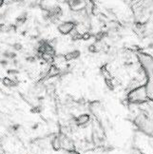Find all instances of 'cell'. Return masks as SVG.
I'll return each mask as SVG.
<instances>
[{
  "instance_id": "13",
  "label": "cell",
  "mask_w": 153,
  "mask_h": 154,
  "mask_svg": "<svg viewBox=\"0 0 153 154\" xmlns=\"http://www.w3.org/2000/svg\"><path fill=\"white\" fill-rule=\"evenodd\" d=\"M0 81H1V78H0Z\"/></svg>"
},
{
  "instance_id": "1",
  "label": "cell",
  "mask_w": 153,
  "mask_h": 154,
  "mask_svg": "<svg viewBox=\"0 0 153 154\" xmlns=\"http://www.w3.org/2000/svg\"><path fill=\"white\" fill-rule=\"evenodd\" d=\"M137 57L146 77L145 85L146 94L149 101H153V57L143 52L138 53Z\"/></svg>"
},
{
  "instance_id": "5",
  "label": "cell",
  "mask_w": 153,
  "mask_h": 154,
  "mask_svg": "<svg viewBox=\"0 0 153 154\" xmlns=\"http://www.w3.org/2000/svg\"><path fill=\"white\" fill-rule=\"evenodd\" d=\"M50 146H51L52 149L55 150V151H59L61 149V141L59 138V135L55 134V135L52 136L50 141Z\"/></svg>"
},
{
  "instance_id": "8",
  "label": "cell",
  "mask_w": 153,
  "mask_h": 154,
  "mask_svg": "<svg viewBox=\"0 0 153 154\" xmlns=\"http://www.w3.org/2000/svg\"><path fill=\"white\" fill-rule=\"evenodd\" d=\"M2 83H3V85H4L5 87H8V88L13 87V86H16V85H17V83L13 82L10 78H8V77H4V78L2 79Z\"/></svg>"
},
{
  "instance_id": "10",
  "label": "cell",
  "mask_w": 153,
  "mask_h": 154,
  "mask_svg": "<svg viewBox=\"0 0 153 154\" xmlns=\"http://www.w3.org/2000/svg\"><path fill=\"white\" fill-rule=\"evenodd\" d=\"M13 47L15 51H21L23 49V46L21 45V43H14Z\"/></svg>"
},
{
  "instance_id": "2",
  "label": "cell",
  "mask_w": 153,
  "mask_h": 154,
  "mask_svg": "<svg viewBox=\"0 0 153 154\" xmlns=\"http://www.w3.org/2000/svg\"><path fill=\"white\" fill-rule=\"evenodd\" d=\"M127 100L128 103L133 104V105L148 103L149 101V99L148 97V94H146L145 86H140L139 88L129 91L127 93Z\"/></svg>"
},
{
  "instance_id": "9",
  "label": "cell",
  "mask_w": 153,
  "mask_h": 154,
  "mask_svg": "<svg viewBox=\"0 0 153 154\" xmlns=\"http://www.w3.org/2000/svg\"><path fill=\"white\" fill-rule=\"evenodd\" d=\"M90 37H91V32H86L81 34V40L87 41V40H90Z\"/></svg>"
},
{
  "instance_id": "6",
  "label": "cell",
  "mask_w": 153,
  "mask_h": 154,
  "mask_svg": "<svg viewBox=\"0 0 153 154\" xmlns=\"http://www.w3.org/2000/svg\"><path fill=\"white\" fill-rule=\"evenodd\" d=\"M61 74V69L59 68H57L56 66H54V65H51L50 69H49V72H48V74H47L46 76V79H48V78H54V77H57L58 75H60Z\"/></svg>"
},
{
  "instance_id": "3",
  "label": "cell",
  "mask_w": 153,
  "mask_h": 154,
  "mask_svg": "<svg viewBox=\"0 0 153 154\" xmlns=\"http://www.w3.org/2000/svg\"><path fill=\"white\" fill-rule=\"evenodd\" d=\"M76 27V23L74 21H66L63 22L58 26V32L63 35H68L72 32Z\"/></svg>"
},
{
  "instance_id": "7",
  "label": "cell",
  "mask_w": 153,
  "mask_h": 154,
  "mask_svg": "<svg viewBox=\"0 0 153 154\" xmlns=\"http://www.w3.org/2000/svg\"><path fill=\"white\" fill-rule=\"evenodd\" d=\"M80 51L75 50V51H69L67 52L66 54H64V57H65V60H66V62L68 61H72V60H74V59L78 58L80 56Z\"/></svg>"
},
{
  "instance_id": "4",
  "label": "cell",
  "mask_w": 153,
  "mask_h": 154,
  "mask_svg": "<svg viewBox=\"0 0 153 154\" xmlns=\"http://www.w3.org/2000/svg\"><path fill=\"white\" fill-rule=\"evenodd\" d=\"M90 121V116L89 114H80L79 116H77L76 118H74V123L76 127H82L84 128L86 127L89 122Z\"/></svg>"
},
{
  "instance_id": "12",
  "label": "cell",
  "mask_w": 153,
  "mask_h": 154,
  "mask_svg": "<svg viewBox=\"0 0 153 154\" xmlns=\"http://www.w3.org/2000/svg\"><path fill=\"white\" fill-rule=\"evenodd\" d=\"M3 5H4V1L3 0H0V7H2Z\"/></svg>"
},
{
  "instance_id": "11",
  "label": "cell",
  "mask_w": 153,
  "mask_h": 154,
  "mask_svg": "<svg viewBox=\"0 0 153 154\" xmlns=\"http://www.w3.org/2000/svg\"><path fill=\"white\" fill-rule=\"evenodd\" d=\"M64 154H81L77 150H72V151H65Z\"/></svg>"
}]
</instances>
